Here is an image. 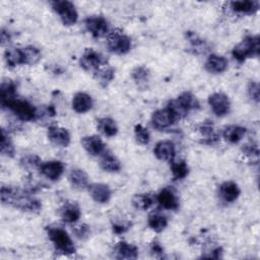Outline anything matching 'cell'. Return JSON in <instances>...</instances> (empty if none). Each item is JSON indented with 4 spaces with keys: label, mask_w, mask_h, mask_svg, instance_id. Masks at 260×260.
Returning a JSON list of instances; mask_svg holds the SVG:
<instances>
[{
    "label": "cell",
    "mask_w": 260,
    "mask_h": 260,
    "mask_svg": "<svg viewBox=\"0 0 260 260\" xmlns=\"http://www.w3.org/2000/svg\"><path fill=\"white\" fill-rule=\"evenodd\" d=\"M134 135L136 138V141L142 145H146L150 141V134L148 130L142 126L141 124H137L134 127Z\"/></svg>",
    "instance_id": "obj_39"
},
{
    "label": "cell",
    "mask_w": 260,
    "mask_h": 260,
    "mask_svg": "<svg viewBox=\"0 0 260 260\" xmlns=\"http://www.w3.org/2000/svg\"><path fill=\"white\" fill-rule=\"evenodd\" d=\"M84 26L93 38L105 37L110 31L108 20L101 15L87 16L84 19Z\"/></svg>",
    "instance_id": "obj_9"
},
{
    "label": "cell",
    "mask_w": 260,
    "mask_h": 260,
    "mask_svg": "<svg viewBox=\"0 0 260 260\" xmlns=\"http://www.w3.org/2000/svg\"><path fill=\"white\" fill-rule=\"evenodd\" d=\"M16 83L11 79H3L0 87V103L4 106L10 100L16 98L17 94Z\"/></svg>",
    "instance_id": "obj_27"
},
{
    "label": "cell",
    "mask_w": 260,
    "mask_h": 260,
    "mask_svg": "<svg viewBox=\"0 0 260 260\" xmlns=\"http://www.w3.org/2000/svg\"><path fill=\"white\" fill-rule=\"evenodd\" d=\"M248 94L255 102H259V83L257 81H250L248 84Z\"/></svg>",
    "instance_id": "obj_43"
},
{
    "label": "cell",
    "mask_w": 260,
    "mask_h": 260,
    "mask_svg": "<svg viewBox=\"0 0 260 260\" xmlns=\"http://www.w3.org/2000/svg\"><path fill=\"white\" fill-rule=\"evenodd\" d=\"M131 201H132V205L136 209L147 210L153 205L155 198L150 193H139V194H135L132 197Z\"/></svg>",
    "instance_id": "obj_33"
},
{
    "label": "cell",
    "mask_w": 260,
    "mask_h": 260,
    "mask_svg": "<svg viewBox=\"0 0 260 260\" xmlns=\"http://www.w3.org/2000/svg\"><path fill=\"white\" fill-rule=\"evenodd\" d=\"M242 151L245 155L249 156V157H258L259 154V149H258V144L255 142H248L246 144L243 145L242 147Z\"/></svg>",
    "instance_id": "obj_42"
},
{
    "label": "cell",
    "mask_w": 260,
    "mask_h": 260,
    "mask_svg": "<svg viewBox=\"0 0 260 260\" xmlns=\"http://www.w3.org/2000/svg\"><path fill=\"white\" fill-rule=\"evenodd\" d=\"M230 9L238 14H253L258 11L260 3L258 1H232L229 3Z\"/></svg>",
    "instance_id": "obj_24"
},
{
    "label": "cell",
    "mask_w": 260,
    "mask_h": 260,
    "mask_svg": "<svg viewBox=\"0 0 260 260\" xmlns=\"http://www.w3.org/2000/svg\"><path fill=\"white\" fill-rule=\"evenodd\" d=\"M72 233L78 240L84 241L90 236V228L86 223H74L72 225Z\"/></svg>",
    "instance_id": "obj_40"
},
{
    "label": "cell",
    "mask_w": 260,
    "mask_h": 260,
    "mask_svg": "<svg viewBox=\"0 0 260 260\" xmlns=\"http://www.w3.org/2000/svg\"><path fill=\"white\" fill-rule=\"evenodd\" d=\"M4 60L9 67L25 65L22 48H7L4 52Z\"/></svg>",
    "instance_id": "obj_25"
},
{
    "label": "cell",
    "mask_w": 260,
    "mask_h": 260,
    "mask_svg": "<svg viewBox=\"0 0 260 260\" xmlns=\"http://www.w3.org/2000/svg\"><path fill=\"white\" fill-rule=\"evenodd\" d=\"M11 42V34L8 31V29L2 28L1 29V44L4 45H8Z\"/></svg>",
    "instance_id": "obj_45"
},
{
    "label": "cell",
    "mask_w": 260,
    "mask_h": 260,
    "mask_svg": "<svg viewBox=\"0 0 260 260\" xmlns=\"http://www.w3.org/2000/svg\"><path fill=\"white\" fill-rule=\"evenodd\" d=\"M23 54H24V60H25V65H35L37 64L41 58H42V53L40 49H38L35 46H26L23 47Z\"/></svg>",
    "instance_id": "obj_38"
},
{
    "label": "cell",
    "mask_w": 260,
    "mask_h": 260,
    "mask_svg": "<svg viewBox=\"0 0 260 260\" xmlns=\"http://www.w3.org/2000/svg\"><path fill=\"white\" fill-rule=\"evenodd\" d=\"M150 252L155 256V257H161L164 254V248L160 245L159 242L153 241L150 244Z\"/></svg>",
    "instance_id": "obj_44"
},
{
    "label": "cell",
    "mask_w": 260,
    "mask_h": 260,
    "mask_svg": "<svg viewBox=\"0 0 260 260\" xmlns=\"http://www.w3.org/2000/svg\"><path fill=\"white\" fill-rule=\"evenodd\" d=\"M180 120L190 111L199 108V102L197 98L190 91L182 92L176 100L171 101L168 105Z\"/></svg>",
    "instance_id": "obj_5"
},
{
    "label": "cell",
    "mask_w": 260,
    "mask_h": 260,
    "mask_svg": "<svg viewBox=\"0 0 260 260\" xmlns=\"http://www.w3.org/2000/svg\"><path fill=\"white\" fill-rule=\"evenodd\" d=\"M131 77L135 84L137 85V87L146 88L150 79V71L147 67L139 65L133 68L131 72Z\"/></svg>",
    "instance_id": "obj_29"
},
{
    "label": "cell",
    "mask_w": 260,
    "mask_h": 260,
    "mask_svg": "<svg viewBox=\"0 0 260 260\" xmlns=\"http://www.w3.org/2000/svg\"><path fill=\"white\" fill-rule=\"evenodd\" d=\"M71 105H72V109L76 113L83 114L91 110L93 106V101L88 93L83 91H78L74 94Z\"/></svg>",
    "instance_id": "obj_23"
},
{
    "label": "cell",
    "mask_w": 260,
    "mask_h": 260,
    "mask_svg": "<svg viewBox=\"0 0 260 260\" xmlns=\"http://www.w3.org/2000/svg\"><path fill=\"white\" fill-rule=\"evenodd\" d=\"M0 149H1V153L7 157H13V155L15 153V148L13 146V143H12L8 133L4 129L1 130Z\"/></svg>",
    "instance_id": "obj_36"
},
{
    "label": "cell",
    "mask_w": 260,
    "mask_h": 260,
    "mask_svg": "<svg viewBox=\"0 0 260 260\" xmlns=\"http://www.w3.org/2000/svg\"><path fill=\"white\" fill-rule=\"evenodd\" d=\"M153 153L159 160L172 161L176 154L175 144L171 140H160L155 144Z\"/></svg>",
    "instance_id": "obj_18"
},
{
    "label": "cell",
    "mask_w": 260,
    "mask_h": 260,
    "mask_svg": "<svg viewBox=\"0 0 260 260\" xmlns=\"http://www.w3.org/2000/svg\"><path fill=\"white\" fill-rule=\"evenodd\" d=\"M49 141L57 147H66L70 143V133L66 128L60 126H50L47 130Z\"/></svg>",
    "instance_id": "obj_12"
},
{
    "label": "cell",
    "mask_w": 260,
    "mask_h": 260,
    "mask_svg": "<svg viewBox=\"0 0 260 260\" xmlns=\"http://www.w3.org/2000/svg\"><path fill=\"white\" fill-rule=\"evenodd\" d=\"M94 79L99 82V84L103 87L108 86L115 77V69L109 65L103 66L102 68L95 70L93 72Z\"/></svg>",
    "instance_id": "obj_32"
},
{
    "label": "cell",
    "mask_w": 260,
    "mask_h": 260,
    "mask_svg": "<svg viewBox=\"0 0 260 260\" xmlns=\"http://www.w3.org/2000/svg\"><path fill=\"white\" fill-rule=\"evenodd\" d=\"M241 190L239 186L233 181H225L220 184L218 188L219 197L226 203H232L236 201L240 196Z\"/></svg>",
    "instance_id": "obj_21"
},
{
    "label": "cell",
    "mask_w": 260,
    "mask_h": 260,
    "mask_svg": "<svg viewBox=\"0 0 260 260\" xmlns=\"http://www.w3.org/2000/svg\"><path fill=\"white\" fill-rule=\"evenodd\" d=\"M114 256L117 259H136L138 257V248L133 244L121 241L114 247Z\"/></svg>",
    "instance_id": "obj_22"
},
{
    "label": "cell",
    "mask_w": 260,
    "mask_h": 260,
    "mask_svg": "<svg viewBox=\"0 0 260 260\" xmlns=\"http://www.w3.org/2000/svg\"><path fill=\"white\" fill-rule=\"evenodd\" d=\"M58 214L64 222L74 224L80 218L81 210L77 203L67 201L60 206V208L58 209Z\"/></svg>",
    "instance_id": "obj_13"
},
{
    "label": "cell",
    "mask_w": 260,
    "mask_h": 260,
    "mask_svg": "<svg viewBox=\"0 0 260 260\" xmlns=\"http://www.w3.org/2000/svg\"><path fill=\"white\" fill-rule=\"evenodd\" d=\"M229 61L225 57L217 54H211L207 57L204 67L206 71L212 74H219L228 69Z\"/></svg>",
    "instance_id": "obj_19"
},
{
    "label": "cell",
    "mask_w": 260,
    "mask_h": 260,
    "mask_svg": "<svg viewBox=\"0 0 260 260\" xmlns=\"http://www.w3.org/2000/svg\"><path fill=\"white\" fill-rule=\"evenodd\" d=\"M246 128L240 125L226 126L222 131V137L230 143H238L246 135Z\"/></svg>",
    "instance_id": "obj_28"
},
{
    "label": "cell",
    "mask_w": 260,
    "mask_h": 260,
    "mask_svg": "<svg viewBox=\"0 0 260 260\" xmlns=\"http://www.w3.org/2000/svg\"><path fill=\"white\" fill-rule=\"evenodd\" d=\"M98 130L107 137H114L118 133V126L116 122L109 117H103L96 121Z\"/></svg>",
    "instance_id": "obj_30"
},
{
    "label": "cell",
    "mask_w": 260,
    "mask_h": 260,
    "mask_svg": "<svg viewBox=\"0 0 260 260\" xmlns=\"http://www.w3.org/2000/svg\"><path fill=\"white\" fill-rule=\"evenodd\" d=\"M208 105L213 114L217 117L225 116L231 108L229 96L220 91L213 92L208 96Z\"/></svg>",
    "instance_id": "obj_11"
},
{
    "label": "cell",
    "mask_w": 260,
    "mask_h": 260,
    "mask_svg": "<svg viewBox=\"0 0 260 260\" xmlns=\"http://www.w3.org/2000/svg\"><path fill=\"white\" fill-rule=\"evenodd\" d=\"M67 178L71 187L76 190H84L89 186L88 175L82 169L75 168L70 170Z\"/></svg>",
    "instance_id": "obj_20"
},
{
    "label": "cell",
    "mask_w": 260,
    "mask_h": 260,
    "mask_svg": "<svg viewBox=\"0 0 260 260\" xmlns=\"http://www.w3.org/2000/svg\"><path fill=\"white\" fill-rule=\"evenodd\" d=\"M100 167L103 171L108 173H118L122 168L121 161L113 153L109 151H106L102 154Z\"/></svg>",
    "instance_id": "obj_26"
},
{
    "label": "cell",
    "mask_w": 260,
    "mask_h": 260,
    "mask_svg": "<svg viewBox=\"0 0 260 260\" xmlns=\"http://www.w3.org/2000/svg\"><path fill=\"white\" fill-rule=\"evenodd\" d=\"M233 57L238 62H244L249 58L259 55V37L247 36L232 51Z\"/></svg>",
    "instance_id": "obj_3"
},
{
    "label": "cell",
    "mask_w": 260,
    "mask_h": 260,
    "mask_svg": "<svg viewBox=\"0 0 260 260\" xmlns=\"http://www.w3.org/2000/svg\"><path fill=\"white\" fill-rule=\"evenodd\" d=\"M81 144L85 151L92 155L98 156L106 152V145L102 138L98 135H88L81 138Z\"/></svg>",
    "instance_id": "obj_15"
},
{
    "label": "cell",
    "mask_w": 260,
    "mask_h": 260,
    "mask_svg": "<svg viewBox=\"0 0 260 260\" xmlns=\"http://www.w3.org/2000/svg\"><path fill=\"white\" fill-rule=\"evenodd\" d=\"M200 134L204 137L205 139V142L207 143H213L214 141L217 140L218 136L217 134L215 133V130H214V126L211 122H202L200 125H199V128H198Z\"/></svg>",
    "instance_id": "obj_37"
},
{
    "label": "cell",
    "mask_w": 260,
    "mask_h": 260,
    "mask_svg": "<svg viewBox=\"0 0 260 260\" xmlns=\"http://www.w3.org/2000/svg\"><path fill=\"white\" fill-rule=\"evenodd\" d=\"M148 226L155 233H161L168 226V218L159 211H153L148 215Z\"/></svg>",
    "instance_id": "obj_31"
},
{
    "label": "cell",
    "mask_w": 260,
    "mask_h": 260,
    "mask_svg": "<svg viewBox=\"0 0 260 260\" xmlns=\"http://www.w3.org/2000/svg\"><path fill=\"white\" fill-rule=\"evenodd\" d=\"M88 193L93 201L96 203H107L110 201L112 197V190L111 188L104 183H92L89 184L87 187Z\"/></svg>",
    "instance_id": "obj_16"
},
{
    "label": "cell",
    "mask_w": 260,
    "mask_h": 260,
    "mask_svg": "<svg viewBox=\"0 0 260 260\" xmlns=\"http://www.w3.org/2000/svg\"><path fill=\"white\" fill-rule=\"evenodd\" d=\"M107 47L110 52L117 55L127 54L132 47L131 39L122 31H112L108 35Z\"/></svg>",
    "instance_id": "obj_7"
},
{
    "label": "cell",
    "mask_w": 260,
    "mask_h": 260,
    "mask_svg": "<svg viewBox=\"0 0 260 260\" xmlns=\"http://www.w3.org/2000/svg\"><path fill=\"white\" fill-rule=\"evenodd\" d=\"M171 162V172L174 180H183L187 177L189 173V167L187 162L183 159L172 160Z\"/></svg>",
    "instance_id": "obj_34"
},
{
    "label": "cell",
    "mask_w": 260,
    "mask_h": 260,
    "mask_svg": "<svg viewBox=\"0 0 260 260\" xmlns=\"http://www.w3.org/2000/svg\"><path fill=\"white\" fill-rule=\"evenodd\" d=\"M52 9L59 15L64 25H73L78 19V13L74 4L67 0H56L51 2Z\"/></svg>",
    "instance_id": "obj_6"
},
{
    "label": "cell",
    "mask_w": 260,
    "mask_h": 260,
    "mask_svg": "<svg viewBox=\"0 0 260 260\" xmlns=\"http://www.w3.org/2000/svg\"><path fill=\"white\" fill-rule=\"evenodd\" d=\"M79 65L86 71H95L108 65V59L92 48H86L79 59Z\"/></svg>",
    "instance_id": "obj_8"
},
{
    "label": "cell",
    "mask_w": 260,
    "mask_h": 260,
    "mask_svg": "<svg viewBox=\"0 0 260 260\" xmlns=\"http://www.w3.org/2000/svg\"><path fill=\"white\" fill-rule=\"evenodd\" d=\"M46 231L56 252L65 256L76 252L72 239L63 228L59 225H49L46 228Z\"/></svg>",
    "instance_id": "obj_2"
},
{
    "label": "cell",
    "mask_w": 260,
    "mask_h": 260,
    "mask_svg": "<svg viewBox=\"0 0 260 260\" xmlns=\"http://www.w3.org/2000/svg\"><path fill=\"white\" fill-rule=\"evenodd\" d=\"M178 120V117L169 106L165 109H159L153 112L151 116L152 126L157 130L168 129Z\"/></svg>",
    "instance_id": "obj_10"
},
{
    "label": "cell",
    "mask_w": 260,
    "mask_h": 260,
    "mask_svg": "<svg viewBox=\"0 0 260 260\" xmlns=\"http://www.w3.org/2000/svg\"><path fill=\"white\" fill-rule=\"evenodd\" d=\"M131 226L130 221L126 220V219H121V218H116L112 221V229L113 232L117 235H121L124 234L125 232H127Z\"/></svg>",
    "instance_id": "obj_41"
},
{
    "label": "cell",
    "mask_w": 260,
    "mask_h": 260,
    "mask_svg": "<svg viewBox=\"0 0 260 260\" xmlns=\"http://www.w3.org/2000/svg\"><path fill=\"white\" fill-rule=\"evenodd\" d=\"M19 164L23 170L32 172L35 170H40L43 161L37 154H26L20 158Z\"/></svg>",
    "instance_id": "obj_35"
},
{
    "label": "cell",
    "mask_w": 260,
    "mask_h": 260,
    "mask_svg": "<svg viewBox=\"0 0 260 260\" xmlns=\"http://www.w3.org/2000/svg\"><path fill=\"white\" fill-rule=\"evenodd\" d=\"M156 201L158 204L167 210H176L179 207V199L176 192L170 188H162L156 195Z\"/></svg>",
    "instance_id": "obj_17"
},
{
    "label": "cell",
    "mask_w": 260,
    "mask_h": 260,
    "mask_svg": "<svg viewBox=\"0 0 260 260\" xmlns=\"http://www.w3.org/2000/svg\"><path fill=\"white\" fill-rule=\"evenodd\" d=\"M65 170L64 164L60 160H49L42 164L40 173L50 181H57L61 178Z\"/></svg>",
    "instance_id": "obj_14"
},
{
    "label": "cell",
    "mask_w": 260,
    "mask_h": 260,
    "mask_svg": "<svg viewBox=\"0 0 260 260\" xmlns=\"http://www.w3.org/2000/svg\"><path fill=\"white\" fill-rule=\"evenodd\" d=\"M1 202L4 205H9L26 212H38L42 208V203L39 199L31 195L27 190L10 185L2 186L0 190Z\"/></svg>",
    "instance_id": "obj_1"
},
{
    "label": "cell",
    "mask_w": 260,
    "mask_h": 260,
    "mask_svg": "<svg viewBox=\"0 0 260 260\" xmlns=\"http://www.w3.org/2000/svg\"><path fill=\"white\" fill-rule=\"evenodd\" d=\"M2 108L11 111L21 121H34L39 117L37 109L29 102L17 96L7 102Z\"/></svg>",
    "instance_id": "obj_4"
}]
</instances>
